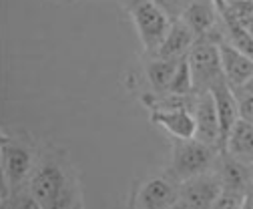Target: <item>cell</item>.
<instances>
[{"label":"cell","mask_w":253,"mask_h":209,"mask_svg":"<svg viewBox=\"0 0 253 209\" xmlns=\"http://www.w3.org/2000/svg\"><path fill=\"white\" fill-rule=\"evenodd\" d=\"M189 67L193 73V86L195 93H205L219 83L225 81L223 65H221V50L217 41H197L187 54Z\"/></svg>","instance_id":"5b68a950"},{"label":"cell","mask_w":253,"mask_h":209,"mask_svg":"<svg viewBox=\"0 0 253 209\" xmlns=\"http://www.w3.org/2000/svg\"><path fill=\"white\" fill-rule=\"evenodd\" d=\"M126 2H129V4H131V2H133V0H126Z\"/></svg>","instance_id":"4316f807"},{"label":"cell","mask_w":253,"mask_h":209,"mask_svg":"<svg viewBox=\"0 0 253 209\" xmlns=\"http://www.w3.org/2000/svg\"><path fill=\"white\" fill-rule=\"evenodd\" d=\"M75 181H79V177L67 153L58 147H50V149H42L39 153L35 171L28 181V191L41 203L42 209H46Z\"/></svg>","instance_id":"7a4b0ae2"},{"label":"cell","mask_w":253,"mask_h":209,"mask_svg":"<svg viewBox=\"0 0 253 209\" xmlns=\"http://www.w3.org/2000/svg\"><path fill=\"white\" fill-rule=\"evenodd\" d=\"M167 209H189V207H187V205H185L181 199H177V201H175L171 207H167Z\"/></svg>","instance_id":"cb8c5ba5"},{"label":"cell","mask_w":253,"mask_h":209,"mask_svg":"<svg viewBox=\"0 0 253 209\" xmlns=\"http://www.w3.org/2000/svg\"><path fill=\"white\" fill-rule=\"evenodd\" d=\"M221 193H223V185L217 171H209L179 183V199L189 209H213Z\"/></svg>","instance_id":"ba28073f"},{"label":"cell","mask_w":253,"mask_h":209,"mask_svg":"<svg viewBox=\"0 0 253 209\" xmlns=\"http://www.w3.org/2000/svg\"><path fill=\"white\" fill-rule=\"evenodd\" d=\"M245 209H253V189H251V193L247 195V203H245Z\"/></svg>","instance_id":"d4e9b609"},{"label":"cell","mask_w":253,"mask_h":209,"mask_svg":"<svg viewBox=\"0 0 253 209\" xmlns=\"http://www.w3.org/2000/svg\"><path fill=\"white\" fill-rule=\"evenodd\" d=\"M243 26L247 28V31H249V35L253 37V16H251V18H247V20H243Z\"/></svg>","instance_id":"603a6c76"},{"label":"cell","mask_w":253,"mask_h":209,"mask_svg":"<svg viewBox=\"0 0 253 209\" xmlns=\"http://www.w3.org/2000/svg\"><path fill=\"white\" fill-rule=\"evenodd\" d=\"M191 113L195 117V139L215 147V149H223V137H221V125H219V117L215 109L213 95L209 91L205 93H195L193 95V105Z\"/></svg>","instance_id":"9c48e42d"},{"label":"cell","mask_w":253,"mask_h":209,"mask_svg":"<svg viewBox=\"0 0 253 209\" xmlns=\"http://www.w3.org/2000/svg\"><path fill=\"white\" fill-rule=\"evenodd\" d=\"M223 191H233L241 195H249L253 189V167L239 163L237 159L229 157L225 151L219 153V161L215 167Z\"/></svg>","instance_id":"8fae6325"},{"label":"cell","mask_w":253,"mask_h":209,"mask_svg":"<svg viewBox=\"0 0 253 209\" xmlns=\"http://www.w3.org/2000/svg\"><path fill=\"white\" fill-rule=\"evenodd\" d=\"M219 149L199 141V139H175L171 147V159H169V173L179 183L187 179L199 177L203 173L215 171L219 161Z\"/></svg>","instance_id":"3957f363"},{"label":"cell","mask_w":253,"mask_h":209,"mask_svg":"<svg viewBox=\"0 0 253 209\" xmlns=\"http://www.w3.org/2000/svg\"><path fill=\"white\" fill-rule=\"evenodd\" d=\"M181 20L191 28L197 41H223V18L217 0H193Z\"/></svg>","instance_id":"52a82bcc"},{"label":"cell","mask_w":253,"mask_h":209,"mask_svg":"<svg viewBox=\"0 0 253 209\" xmlns=\"http://www.w3.org/2000/svg\"><path fill=\"white\" fill-rule=\"evenodd\" d=\"M151 123L169 133L173 139H193L195 137V117L191 109L187 107H173V109H159L151 111Z\"/></svg>","instance_id":"30bf717a"},{"label":"cell","mask_w":253,"mask_h":209,"mask_svg":"<svg viewBox=\"0 0 253 209\" xmlns=\"http://www.w3.org/2000/svg\"><path fill=\"white\" fill-rule=\"evenodd\" d=\"M149 58L145 61V69H143V77L151 88L153 95H169V86L177 69L179 58H161L155 54H147Z\"/></svg>","instance_id":"5bb4252c"},{"label":"cell","mask_w":253,"mask_h":209,"mask_svg":"<svg viewBox=\"0 0 253 209\" xmlns=\"http://www.w3.org/2000/svg\"><path fill=\"white\" fill-rule=\"evenodd\" d=\"M153 2L159 6L171 20H179L193 0H153Z\"/></svg>","instance_id":"d6986e66"},{"label":"cell","mask_w":253,"mask_h":209,"mask_svg":"<svg viewBox=\"0 0 253 209\" xmlns=\"http://www.w3.org/2000/svg\"><path fill=\"white\" fill-rule=\"evenodd\" d=\"M221 151H225L229 157L237 159L247 167H253V123L239 119Z\"/></svg>","instance_id":"2e32d148"},{"label":"cell","mask_w":253,"mask_h":209,"mask_svg":"<svg viewBox=\"0 0 253 209\" xmlns=\"http://www.w3.org/2000/svg\"><path fill=\"white\" fill-rule=\"evenodd\" d=\"M245 203H247V195L223 191L219 195L217 203L213 205V209H245Z\"/></svg>","instance_id":"ffe728a7"},{"label":"cell","mask_w":253,"mask_h":209,"mask_svg":"<svg viewBox=\"0 0 253 209\" xmlns=\"http://www.w3.org/2000/svg\"><path fill=\"white\" fill-rule=\"evenodd\" d=\"M195 93V86H193V73L191 67H189L187 56L179 58L171 86H169V95H177V97H189Z\"/></svg>","instance_id":"e0dca14e"},{"label":"cell","mask_w":253,"mask_h":209,"mask_svg":"<svg viewBox=\"0 0 253 209\" xmlns=\"http://www.w3.org/2000/svg\"><path fill=\"white\" fill-rule=\"evenodd\" d=\"M213 101H215V109H217V117H219V125H221V137H223V145L231 133V129L235 127V123L239 121V101H237V93L235 88L223 81L215 84L211 91Z\"/></svg>","instance_id":"4fadbf2b"},{"label":"cell","mask_w":253,"mask_h":209,"mask_svg":"<svg viewBox=\"0 0 253 209\" xmlns=\"http://www.w3.org/2000/svg\"><path fill=\"white\" fill-rule=\"evenodd\" d=\"M235 91H243V93H251L253 95V77L245 83V86H241V88H235Z\"/></svg>","instance_id":"7402d4cb"},{"label":"cell","mask_w":253,"mask_h":209,"mask_svg":"<svg viewBox=\"0 0 253 209\" xmlns=\"http://www.w3.org/2000/svg\"><path fill=\"white\" fill-rule=\"evenodd\" d=\"M129 16L145 54H155L165 41L173 20L153 0H133L129 4Z\"/></svg>","instance_id":"277c9868"},{"label":"cell","mask_w":253,"mask_h":209,"mask_svg":"<svg viewBox=\"0 0 253 209\" xmlns=\"http://www.w3.org/2000/svg\"><path fill=\"white\" fill-rule=\"evenodd\" d=\"M75 209H84V207H83V203H79V205H77Z\"/></svg>","instance_id":"484cf974"},{"label":"cell","mask_w":253,"mask_h":209,"mask_svg":"<svg viewBox=\"0 0 253 209\" xmlns=\"http://www.w3.org/2000/svg\"><path fill=\"white\" fill-rule=\"evenodd\" d=\"M197 42L195 35L191 33V28H189L181 18L179 20H173L169 33L165 37V41L161 42L159 50L155 52V56H161V58H183L191 52L193 44Z\"/></svg>","instance_id":"9a60e30c"},{"label":"cell","mask_w":253,"mask_h":209,"mask_svg":"<svg viewBox=\"0 0 253 209\" xmlns=\"http://www.w3.org/2000/svg\"><path fill=\"white\" fill-rule=\"evenodd\" d=\"M41 149L26 131H2L0 161H2L4 195L28 189L30 175L35 171Z\"/></svg>","instance_id":"6da1fadb"},{"label":"cell","mask_w":253,"mask_h":209,"mask_svg":"<svg viewBox=\"0 0 253 209\" xmlns=\"http://www.w3.org/2000/svg\"><path fill=\"white\" fill-rule=\"evenodd\" d=\"M2 209H42L41 203L30 195L28 189L8 193L2 197Z\"/></svg>","instance_id":"ac0fdd59"},{"label":"cell","mask_w":253,"mask_h":209,"mask_svg":"<svg viewBox=\"0 0 253 209\" xmlns=\"http://www.w3.org/2000/svg\"><path fill=\"white\" fill-rule=\"evenodd\" d=\"M219 50H221V65H223V75L225 81L233 88L245 86V83L253 77V58L229 44L227 41H219Z\"/></svg>","instance_id":"7c38bea8"},{"label":"cell","mask_w":253,"mask_h":209,"mask_svg":"<svg viewBox=\"0 0 253 209\" xmlns=\"http://www.w3.org/2000/svg\"><path fill=\"white\" fill-rule=\"evenodd\" d=\"M235 93L239 101V119H243L247 123H253V95L243 93V91H235Z\"/></svg>","instance_id":"44dd1931"},{"label":"cell","mask_w":253,"mask_h":209,"mask_svg":"<svg viewBox=\"0 0 253 209\" xmlns=\"http://www.w3.org/2000/svg\"><path fill=\"white\" fill-rule=\"evenodd\" d=\"M177 199L179 181L167 171L137 181L129 197V209H167Z\"/></svg>","instance_id":"8992f818"}]
</instances>
